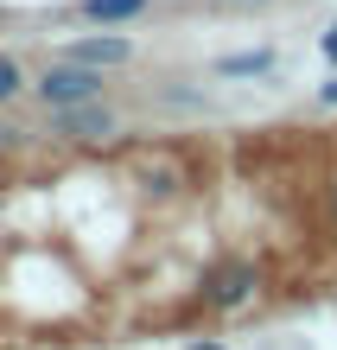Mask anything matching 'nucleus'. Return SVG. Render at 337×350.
<instances>
[{"instance_id":"obj_1","label":"nucleus","mask_w":337,"mask_h":350,"mask_svg":"<svg viewBox=\"0 0 337 350\" xmlns=\"http://www.w3.org/2000/svg\"><path fill=\"white\" fill-rule=\"evenodd\" d=\"M102 90H109V70L77 64V57H64V51H57L51 64L32 77V96L45 102V115H51V109H70V102H96Z\"/></svg>"},{"instance_id":"obj_2","label":"nucleus","mask_w":337,"mask_h":350,"mask_svg":"<svg viewBox=\"0 0 337 350\" xmlns=\"http://www.w3.org/2000/svg\"><path fill=\"white\" fill-rule=\"evenodd\" d=\"M255 293H261V267L236 255V261H217V267L204 274V293H198V299L210 306V312H242Z\"/></svg>"},{"instance_id":"obj_3","label":"nucleus","mask_w":337,"mask_h":350,"mask_svg":"<svg viewBox=\"0 0 337 350\" xmlns=\"http://www.w3.org/2000/svg\"><path fill=\"white\" fill-rule=\"evenodd\" d=\"M121 128V115L109 109V102H70V109H51V134H64V140H109Z\"/></svg>"},{"instance_id":"obj_4","label":"nucleus","mask_w":337,"mask_h":350,"mask_svg":"<svg viewBox=\"0 0 337 350\" xmlns=\"http://www.w3.org/2000/svg\"><path fill=\"white\" fill-rule=\"evenodd\" d=\"M64 57H77V64H96V70H121V64H134V38H128V32H115V26H102V32L70 38Z\"/></svg>"},{"instance_id":"obj_5","label":"nucleus","mask_w":337,"mask_h":350,"mask_svg":"<svg viewBox=\"0 0 337 350\" xmlns=\"http://www.w3.org/2000/svg\"><path fill=\"white\" fill-rule=\"evenodd\" d=\"M146 7L153 0H77V19H90V26H134Z\"/></svg>"},{"instance_id":"obj_6","label":"nucleus","mask_w":337,"mask_h":350,"mask_svg":"<svg viewBox=\"0 0 337 350\" xmlns=\"http://www.w3.org/2000/svg\"><path fill=\"white\" fill-rule=\"evenodd\" d=\"M273 70V51H229L217 57V77H267Z\"/></svg>"},{"instance_id":"obj_7","label":"nucleus","mask_w":337,"mask_h":350,"mask_svg":"<svg viewBox=\"0 0 337 350\" xmlns=\"http://www.w3.org/2000/svg\"><path fill=\"white\" fill-rule=\"evenodd\" d=\"M32 90V77H26V64H19L13 51H0V109H7V102H19Z\"/></svg>"},{"instance_id":"obj_8","label":"nucleus","mask_w":337,"mask_h":350,"mask_svg":"<svg viewBox=\"0 0 337 350\" xmlns=\"http://www.w3.org/2000/svg\"><path fill=\"white\" fill-rule=\"evenodd\" d=\"M319 57H325L331 70H337V26H325V38H319Z\"/></svg>"},{"instance_id":"obj_9","label":"nucleus","mask_w":337,"mask_h":350,"mask_svg":"<svg viewBox=\"0 0 337 350\" xmlns=\"http://www.w3.org/2000/svg\"><path fill=\"white\" fill-rule=\"evenodd\" d=\"M319 109H337V70L325 77V83H319Z\"/></svg>"},{"instance_id":"obj_10","label":"nucleus","mask_w":337,"mask_h":350,"mask_svg":"<svg viewBox=\"0 0 337 350\" xmlns=\"http://www.w3.org/2000/svg\"><path fill=\"white\" fill-rule=\"evenodd\" d=\"M185 350H229L223 338H198V344H185Z\"/></svg>"},{"instance_id":"obj_11","label":"nucleus","mask_w":337,"mask_h":350,"mask_svg":"<svg viewBox=\"0 0 337 350\" xmlns=\"http://www.w3.org/2000/svg\"><path fill=\"white\" fill-rule=\"evenodd\" d=\"M325 211H331V230H337V178H331V198H325Z\"/></svg>"},{"instance_id":"obj_12","label":"nucleus","mask_w":337,"mask_h":350,"mask_svg":"<svg viewBox=\"0 0 337 350\" xmlns=\"http://www.w3.org/2000/svg\"><path fill=\"white\" fill-rule=\"evenodd\" d=\"M229 7H267V0H229Z\"/></svg>"},{"instance_id":"obj_13","label":"nucleus","mask_w":337,"mask_h":350,"mask_svg":"<svg viewBox=\"0 0 337 350\" xmlns=\"http://www.w3.org/2000/svg\"><path fill=\"white\" fill-rule=\"evenodd\" d=\"M0 19H7V7H0Z\"/></svg>"}]
</instances>
